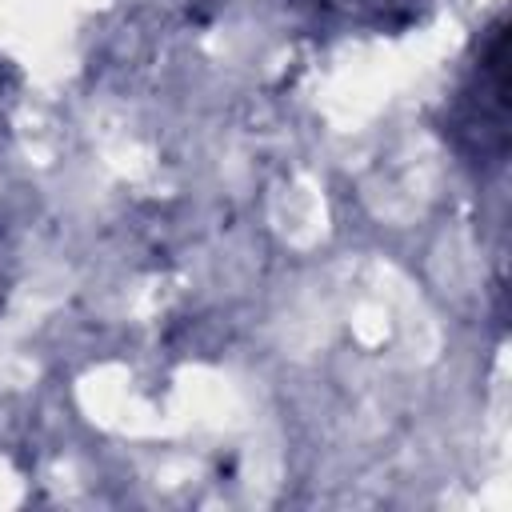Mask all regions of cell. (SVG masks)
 <instances>
[{
	"label": "cell",
	"mask_w": 512,
	"mask_h": 512,
	"mask_svg": "<svg viewBox=\"0 0 512 512\" xmlns=\"http://www.w3.org/2000/svg\"><path fill=\"white\" fill-rule=\"evenodd\" d=\"M504 20H496L480 44V60L472 68V80L452 112L456 144L472 160L500 164L508 148V76H504Z\"/></svg>",
	"instance_id": "cell-1"
}]
</instances>
